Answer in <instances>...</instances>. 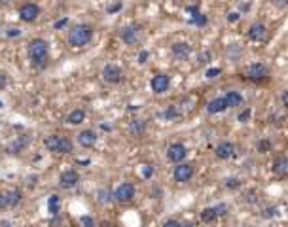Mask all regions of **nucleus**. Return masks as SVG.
<instances>
[{
	"instance_id": "1",
	"label": "nucleus",
	"mask_w": 288,
	"mask_h": 227,
	"mask_svg": "<svg viewBox=\"0 0 288 227\" xmlns=\"http://www.w3.org/2000/svg\"><path fill=\"white\" fill-rule=\"evenodd\" d=\"M91 38H93V27L87 23H78L70 29L67 40L68 45H72V47H83L89 44Z\"/></svg>"
},
{
	"instance_id": "2",
	"label": "nucleus",
	"mask_w": 288,
	"mask_h": 227,
	"mask_svg": "<svg viewBox=\"0 0 288 227\" xmlns=\"http://www.w3.org/2000/svg\"><path fill=\"white\" fill-rule=\"evenodd\" d=\"M50 57V44L42 38H34L29 42V59L34 67H44Z\"/></svg>"
},
{
	"instance_id": "3",
	"label": "nucleus",
	"mask_w": 288,
	"mask_h": 227,
	"mask_svg": "<svg viewBox=\"0 0 288 227\" xmlns=\"http://www.w3.org/2000/svg\"><path fill=\"white\" fill-rule=\"evenodd\" d=\"M44 146L53 153H70L74 150V144L68 136H59V135H50L44 138Z\"/></svg>"
},
{
	"instance_id": "4",
	"label": "nucleus",
	"mask_w": 288,
	"mask_h": 227,
	"mask_svg": "<svg viewBox=\"0 0 288 227\" xmlns=\"http://www.w3.org/2000/svg\"><path fill=\"white\" fill-rule=\"evenodd\" d=\"M120 38L127 45H136L142 40V29L140 25H127L120 30Z\"/></svg>"
},
{
	"instance_id": "5",
	"label": "nucleus",
	"mask_w": 288,
	"mask_h": 227,
	"mask_svg": "<svg viewBox=\"0 0 288 227\" xmlns=\"http://www.w3.org/2000/svg\"><path fill=\"white\" fill-rule=\"evenodd\" d=\"M112 197L121 204L131 203V201H133V197H135V186H133L131 182H123V184L118 186V189L114 191Z\"/></svg>"
},
{
	"instance_id": "6",
	"label": "nucleus",
	"mask_w": 288,
	"mask_h": 227,
	"mask_svg": "<svg viewBox=\"0 0 288 227\" xmlns=\"http://www.w3.org/2000/svg\"><path fill=\"white\" fill-rule=\"evenodd\" d=\"M173 178L174 182H178V184L189 182L194 178V165H189V163H178L173 171Z\"/></svg>"
},
{
	"instance_id": "7",
	"label": "nucleus",
	"mask_w": 288,
	"mask_h": 227,
	"mask_svg": "<svg viewBox=\"0 0 288 227\" xmlns=\"http://www.w3.org/2000/svg\"><path fill=\"white\" fill-rule=\"evenodd\" d=\"M186 155H188V150H186V146L180 142H174L167 148V159L173 161V163H176V165L182 163V161L186 159Z\"/></svg>"
},
{
	"instance_id": "8",
	"label": "nucleus",
	"mask_w": 288,
	"mask_h": 227,
	"mask_svg": "<svg viewBox=\"0 0 288 227\" xmlns=\"http://www.w3.org/2000/svg\"><path fill=\"white\" fill-rule=\"evenodd\" d=\"M38 15H40V6L34 4V2H27V4H23V6L19 8V17H21V21L25 23L36 21Z\"/></svg>"
},
{
	"instance_id": "9",
	"label": "nucleus",
	"mask_w": 288,
	"mask_h": 227,
	"mask_svg": "<svg viewBox=\"0 0 288 227\" xmlns=\"http://www.w3.org/2000/svg\"><path fill=\"white\" fill-rule=\"evenodd\" d=\"M267 76H269V70L262 63H254V65H250L247 68V78L252 80V82H264Z\"/></svg>"
},
{
	"instance_id": "10",
	"label": "nucleus",
	"mask_w": 288,
	"mask_h": 227,
	"mask_svg": "<svg viewBox=\"0 0 288 227\" xmlns=\"http://www.w3.org/2000/svg\"><path fill=\"white\" fill-rule=\"evenodd\" d=\"M103 80H105L106 83L116 85V83H120L121 80H123V72H121V68L116 67V65H106V67L103 68Z\"/></svg>"
},
{
	"instance_id": "11",
	"label": "nucleus",
	"mask_w": 288,
	"mask_h": 227,
	"mask_svg": "<svg viewBox=\"0 0 288 227\" xmlns=\"http://www.w3.org/2000/svg\"><path fill=\"white\" fill-rule=\"evenodd\" d=\"M169 85H171V78L167 74H156L150 80V87L156 95H163L169 89Z\"/></svg>"
},
{
	"instance_id": "12",
	"label": "nucleus",
	"mask_w": 288,
	"mask_h": 227,
	"mask_svg": "<svg viewBox=\"0 0 288 227\" xmlns=\"http://www.w3.org/2000/svg\"><path fill=\"white\" fill-rule=\"evenodd\" d=\"M78 182H80V174L76 173L74 168H68L65 173H61L59 176V186L65 189H72L78 186Z\"/></svg>"
},
{
	"instance_id": "13",
	"label": "nucleus",
	"mask_w": 288,
	"mask_h": 227,
	"mask_svg": "<svg viewBox=\"0 0 288 227\" xmlns=\"http://www.w3.org/2000/svg\"><path fill=\"white\" fill-rule=\"evenodd\" d=\"M267 34H269V30H267V27H265L264 23H254V25H250L249 38L252 42H265V40H267Z\"/></svg>"
},
{
	"instance_id": "14",
	"label": "nucleus",
	"mask_w": 288,
	"mask_h": 227,
	"mask_svg": "<svg viewBox=\"0 0 288 227\" xmlns=\"http://www.w3.org/2000/svg\"><path fill=\"white\" fill-rule=\"evenodd\" d=\"M171 53L176 61H188L189 55H191V45L188 42H176L171 47Z\"/></svg>"
},
{
	"instance_id": "15",
	"label": "nucleus",
	"mask_w": 288,
	"mask_h": 227,
	"mask_svg": "<svg viewBox=\"0 0 288 227\" xmlns=\"http://www.w3.org/2000/svg\"><path fill=\"white\" fill-rule=\"evenodd\" d=\"M99 136L95 131H91V129H85V131H82L80 135H78V142H80V146H83V148H93L95 144H97Z\"/></svg>"
},
{
	"instance_id": "16",
	"label": "nucleus",
	"mask_w": 288,
	"mask_h": 227,
	"mask_svg": "<svg viewBox=\"0 0 288 227\" xmlns=\"http://www.w3.org/2000/svg\"><path fill=\"white\" fill-rule=\"evenodd\" d=\"M233 153H235V146L231 142H220L218 146H216V150H214V155L218 159H229V157H233Z\"/></svg>"
},
{
	"instance_id": "17",
	"label": "nucleus",
	"mask_w": 288,
	"mask_h": 227,
	"mask_svg": "<svg viewBox=\"0 0 288 227\" xmlns=\"http://www.w3.org/2000/svg\"><path fill=\"white\" fill-rule=\"evenodd\" d=\"M273 173L277 174V176H280V178H284L288 174V159L286 155H279V157L273 161Z\"/></svg>"
},
{
	"instance_id": "18",
	"label": "nucleus",
	"mask_w": 288,
	"mask_h": 227,
	"mask_svg": "<svg viewBox=\"0 0 288 227\" xmlns=\"http://www.w3.org/2000/svg\"><path fill=\"white\" fill-rule=\"evenodd\" d=\"M226 100L227 108H235V106H241L243 104V95L237 93V91H227V95L224 97Z\"/></svg>"
},
{
	"instance_id": "19",
	"label": "nucleus",
	"mask_w": 288,
	"mask_h": 227,
	"mask_svg": "<svg viewBox=\"0 0 288 227\" xmlns=\"http://www.w3.org/2000/svg\"><path fill=\"white\" fill-rule=\"evenodd\" d=\"M226 108H227V106H226V100H224V97L214 98V100H211V102H209V106H207L209 114H220V112H224Z\"/></svg>"
},
{
	"instance_id": "20",
	"label": "nucleus",
	"mask_w": 288,
	"mask_h": 227,
	"mask_svg": "<svg viewBox=\"0 0 288 227\" xmlns=\"http://www.w3.org/2000/svg\"><path fill=\"white\" fill-rule=\"evenodd\" d=\"M6 197H8V208L12 206H17V204L21 203V199H23V193H21V189H10V191H6Z\"/></svg>"
},
{
	"instance_id": "21",
	"label": "nucleus",
	"mask_w": 288,
	"mask_h": 227,
	"mask_svg": "<svg viewBox=\"0 0 288 227\" xmlns=\"http://www.w3.org/2000/svg\"><path fill=\"white\" fill-rule=\"evenodd\" d=\"M144 131H146V121H142V120L131 121V125H129V133H131L133 136L144 135Z\"/></svg>"
},
{
	"instance_id": "22",
	"label": "nucleus",
	"mask_w": 288,
	"mask_h": 227,
	"mask_svg": "<svg viewBox=\"0 0 288 227\" xmlns=\"http://www.w3.org/2000/svg\"><path fill=\"white\" fill-rule=\"evenodd\" d=\"M83 120H85V112H83L82 108L72 110V112L68 114V118H67V121L70 123V125H80V123H83Z\"/></svg>"
},
{
	"instance_id": "23",
	"label": "nucleus",
	"mask_w": 288,
	"mask_h": 227,
	"mask_svg": "<svg viewBox=\"0 0 288 227\" xmlns=\"http://www.w3.org/2000/svg\"><path fill=\"white\" fill-rule=\"evenodd\" d=\"M47 208H50V212H52L53 216H55V214H59V210H61V197H57V195L50 197V199H47Z\"/></svg>"
},
{
	"instance_id": "24",
	"label": "nucleus",
	"mask_w": 288,
	"mask_h": 227,
	"mask_svg": "<svg viewBox=\"0 0 288 227\" xmlns=\"http://www.w3.org/2000/svg\"><path fill=\"white\" fill-rule=\"evenodd\" d=\"M216 218H218V214L214 210V206H212V208H205V210L201 212V219H203L205 223H212Z\"/></svg>"
},
{
	"instance_id": "25",
	"label": "nucleus",
	"mask_w": 288,
	"mask_h": 227,
	"mask_svg": "<svg viewBox=\"0 0 288 227\" xmlns=\"http://www.w3.org/2000/svg\"><path fill=\"white\" fill-rule=\"evenodd\" d=\"M256 150L260 151V153H267V151H271V142H269L267 138H262V140H258Z\"/></svg>"
},
{
	"instance_id": "26",
	"label": "nucleus",
	"mask_w": 288,
	"mask_h": 227,
	"mask_svg": "<svg viewBox=\"0 0 288 227\" xmlns=\"http://www.w3.org/2000/svg\"><path fill=\"white\" fill-rule=\"evenodd\" d=\"M191 23L197 25V27H205V25H207V15H203L201 12H197V14L191 15Z\"/></svg>"
},
{
	"instance_id": "27",
	"label": "nucleus",
	"mask_w": 288,
	"mask_h": 227,
	"mask_svg": "<svg viewBox=\"0 0 288 227\" xmlns=\"http://www.w3.org/2000/svg\"><path fill=\"white\" fill-rule=\"evenodd\" d=\"M161 116H163L165 120H174V118L178 116V110H176L174 106H171V108H167V110H165L163 114H161Z\"/></svg>"
},
{
	"instance_id": "28",
	"label": "nucleus",
	"mask_w": 288,
	"mask_h": 227,
	"mask_svg": "<svg viewBox=\"0 0 288 227\" xmlns=\"http://www.w3.org/2000/svg\"><path fill=\"white\" fill-rule=\"evenodd\" d=\"M142 176L146 178V180H148V178H152V176H154V166H152V165H144L142 166Z\"/></svg>"
},
{
	"instance_id": "29",
	"label": "nucleus",
	"mask_w": 288,
	"mask_h": 227,
	"mask_svg": "<svg viewBox=\"0 0 288 227\" xmlns=\"http://www.w3.org/2000/svg\"><path fill=\"white\" fill-rule=\"evenodd\" d=\"M226 186L231 189H237L241 186V182H239V178H229V180H226Z\"/></svg>"
},
{
	"instance_id": "30",
	"label": "nucleus",
	"mask_w": 288,
	"mask_h": 227,
	"mask_svg": "<svg viewBox=\"0 0 288 227\" xmlns=\"http://www.w3.org/2000/svg\"><path fill=\"white\" fill-rule=\"evenodd\" d=\"M80 221H82L83 227H95V221H93V218H91V216H82V219H80Z\"/></svg>"
},
{
	"instance_id": "31",
	"label": "nucleus",
	"mask_w": 288,
	"mask_h": 227,
	"mask_svg": "<svg viewBox=\"0 0 288 227\" xmlns=\"http://www.w3.org/2000/svg\"><path fill=\"white\" fill-rule=\"evenodd\" d=\"M8 208V197H6V191H0V210H4Z\"/></svg>"
},
{
	"instance_id": "32",
	"label": "nucleus",
	"mask_w": 288,
	"mask_h": 227,
	"mask_svg": "<svg viewBox=\"0 0 288 227\" xmlns=\"http://www.w3.org/2000/svg\"><path fill=\"white\" fill-rule=\"evenodd\" d=\"M99 195H101V199H99L101 203H108V201H110V197H112L108 191H105V189H101V191H99Z\"/></svg>"
},
{
	"instance_id": "33",
	"label": "nucleus",
	"mask_w": 288,
	"mask_h": 227,
	"mask_svg": "<svg viewBox=\"0 0 288 227\" xmlns=\"http://www.w3.org/2000/svg\"><path fill=\"white\" fill-rule=\"evenodd\" d=\"M271 4L275 8H279V10H284L288 6V0H271Z\"/></svg>"
},
{
	"instance_id": "34",
	"label": "nucleus",
	"mask_w": 288,
	"mask_h": 227,
	"mask_svg": "<svg viewBox=\"0 0 288 227\" xmlns=\"http://www.w3.org/2000/svg\"><path fill=\"white\" fill-rule=\"evenodd\" d=\"M8 36H21V29H17V27H10L8 29Z\"/></svg>"
},
{
	"instance_id": "35",
	"label": "nucleus",
	"mask_w": 288,
	"mask_h": 227,
	"mask_svg": "<svg viewBox=\"0 0 288 227\" xmlns=\"http://www.w3.org/2000/svg\"><path fill=\"white\" fill-rule=\"evenodd\" d=\"M220 72H222L220 68H209V70H207V78H211V80H212V78H216Z\"/></svg>"
},
{
	"instance_id": "36",
	"label": "nucleus",
	"mask_w": 288,
	"mask_h": 227,
	"mask_svg": "<svg viewBox=\"0 0 288 227\" xmlns=\"http://www.w3.org/2000/svg\"><path fill=\"white\" fill-rule=\"evenodd\" d=\"M8 85V76H6V72H0V91L4 89Z\"/></svg>"
},
{
	"instance_id": "37",
	"label": "nucleus",
	"mask_w": 288,
	"mask_h": 227,
	"mask_svg": "<svg viewBox=\"0 0 288 227\" xmlns=\"http://www.w3.org/2000/svg\"><path fill=\"white\" fill-rule=\"evenodd\" d=\"M249 118H250V110H245L243 114H239V121H241V123H247Z\"/></svg>"
},
{
	"instance_id": "38",
	"label": "nucleus",
	"mask_w": 288,
	"mask_h": 227,
	"mask_svg": "<svg viewBox=\"0 0 288 227\" xmlns=\"http://www.w3.org/2000/svg\"><path fill=\"white\" fill-rule=\"evenodd\" d=\"M67 23H68V17H63V19H59V21H55V25H53V27H55V29H63Z\"/></svg>"
},
{
	"instance_id": "39",
	"label": "nucleus",
	"mask_w": 288,
	"mask_h": 227,
	"mask_svg": "<svg viewBox=\"0 0 288 227\" xmlns=\"http://www.w3.org/2000/svg\"><path fill=\"white\" fill-rule=\"evenodd\" d=\"M163 227H180V223L176 219H167L165 223H163Z\"/></svg>"
},
{
	"instance_id": "40",
	"label": "nucleus",
	"mask_w": 288,
	"mask_h": 227,
	"mask_svg": "<svg viewBox=\"0 0 288 227\" xmlns=\"http://www.w3.org/2000/svg\"><path fill=\"white\" fill-rule=\"evenodd\" d=\"M237 19H239V14H237V12H231V14H227V21L235 23Z\"/></svg>"
},
{
	"instance_id": "41",
	"label": "nucleus",
	"mask_w": 288,
	"mask_h": 227,
	"mask_svg": "<svg viewBox=\"0 0 288 227\" xmlns=\"http://www.w3.org/2000/svg\"><path fill=\"white\" fill-rule=\"evenodd\" d=\"M146 59H148V51H140V55H138V63H146Z\"/></svg>"
},
{
	"instance_id": "42",
	"label": "nucleus",
	"mask_w": 288,
	"mask_h": 227,
	"mask_svg": "<svg viewBox=\"0 0 288 227\" xmlns=\"http://www.w3.org/2000/svg\"><path fill=\"white\" fill-rule=\"evenodd\" d=\"M277 214V208H267L265 210V216H275Z\"/></svg>"
},
{
	"instance_id": "43",
	"label": "nucleus",
	"mask_w": 288,
	"mask_h": 227,
	"mask_svg": "<svg viewBox=\"0 0 288 227\" xmlns=\"http://www.w3.org/2000/svg\"><path fill=\"white\" fill-rule=\"evenodd\" d=\"M282 106H288V93L286 91L282 93Z\"/></svg>"
},
{
	"instance_id": "44",
	"label": "nucleus",
	"mask_w": 288,
	"mask_h": 227,
	"mask_svg": "<svg viewBox=\"0 0 288 227\" xmlns=\"http://www.w3.org/2000/svg\"><path fill=\"white\" fill-rule=\"evenodd\" d=\"M0 227H10V223H8V221H2V223H0Z\"/></svg>"
},
{
	"instance_id": "45",
	"label": "nucleus",
	"mask_w": 288,
	"mask_h": 227,
	"mask_svg": "<svg viewBox=\"0 0 288 227\" xmlns=\"http://www.w3.org/2000/svg\"><path fill=\"white\" fill-rule=\"evenodd\" d=\"M12 0H0V4H10Z\"/></svg>"
},
{
	"instance_id": "46",
	"label": "nucleus",
	"mask_w": 288,
	"mask_h": 227,
	"mask_svg": "<svg viewBox=\"0 0 288 227\" xmlns=\"http://www.w3.org/2000/svg\"><path fill=\"white\" fill-rule=\"evenodd\" d=\"M174 2H176V0H174Z\"/></svg>"
}]
</instances>
